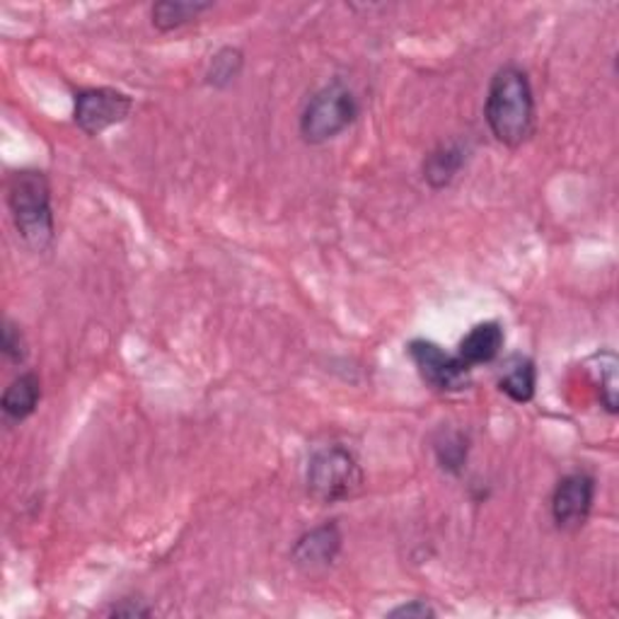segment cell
<instances>
[{
  "instance_id": "1",
  "label": "cell",
  "mask_w": 619,
  "mask_h": 619,
  "mask_svg": "<svg viewBox=\"0 0 619 619\" xmlns=\"http://www.w3.org/2000/svg\"><path fill=\"white\" fill-rule=\"evenodd\" d=\"M484 117L496 141L518 148L535 133V97L528 73L518 66H504L491 78Z\"/></svg>"
},
{
  "instance_id": "2",
  "label": "cell",
  "mask_w": 619,
  "mask_h": 619,
  "mask_svg": "<svg viewBox=\"0 0 619 619\" xmlns=\"http://www.w3.org/2000/svg\"><path fill=\"white\" fill-rule=\"evenodd\" d=\"M8 209L24 245L42 252L54 240L52 187L40 169H20L8 179Z\"/></svg>"
},
{
  "instance_id": "3",
  "label": "cell",
  "mask_w": 619,
  "mask_h": 619,
  "mask_svg": "<svg viewBox=\"0 0 619 619\" xmlns=\"http://www.w3.org/2000/svg\"><path fill=\"white\" fill-rule=\"evenodd\" d=\"M358 117V102L344 82H330L314 92L300 114V136L310 145H322L344 133Z\"/></svg>"
},
{
  "instance_id": "4",
  "label": "cell",
  "mask_w": 619,
  "mask_h": 619,
  "mask_svg": "<svg viewBox=\"0 0 619 619\" xmlns=\"http://www.w3.org/2000/svg\"><path fill=\"white\" fill-rule=\"evenodd\" d=\"M306 482L314 501L339 504L361 489L363 472L354 453L342 445H330L310 457Z\"/></svg>"
},
{
  "instance_id": "5",
  "label": "cell",
  "mask_w": 619,
  "mask_h": 619,
  "mask_svg": "<svg viewBox=\"0 0 619 619\" xmlns=\"http://www.w3.org/2000/svg\"><path fill=\"white\" fill-rule=\"evenodd\" d=\"M409 358L414 361V366L423 383H429L433 390L439 393H460L469 385V371L457 354H447L439 344L429 342V339H414L407 346Z\"/></svg>"
},
{
  "instance_id": "6",
  "label": "cell",
  "mask_w": 619,
  "mask_h": 619,
  "mask_svg": "<svg viewBox=\"0 0 619 619\" xmlns=\"http://www.w3.org/2000/svg\"><path fill=\"white\" fill-rule=\"evenodd\" d=\"M133 100L126 92L112 88H88L76 92V124L88 136H100L131 114Z\"/></svg>"
},
{
  "instance_id": "7",
  "label": "cell",
  "mask_w": 619,
  "mask_h": 619,
  "mask_svg": "<svg viewBox=\"0 0 619 619\" xmlns=\"http://www.w3.org/2000/svg\"><path fill=\"white\" fill-rule=\"evenodd\" d=\"M596 501V477L588 472L566 475L552 494L554 526L564 532H576L586 526Z\"/></svg>"
},
{
  "instance_id": "8",
  "label": "cell",
  "mask_w": 619,
  "mask_h": 619,
  "mask_svg": "<svg viewBox=\"0 0 619 619\" xmlns=\"http://www.w3.org/2000/svg\"><path fill=\"white\" fill-rule=\"evenodd\" d=\"M342 530L336 523H324L320 528H312L306 535L298 538L294 544V562L298 568H302L306 574L324 572L327 566H332L336 562L339 552H342Z\"/></svg>"
},
{
  "instance_id": "9",
  "label": "cell",
  "mask_w": 619,
  "mask_h": 619,
  "mask_svg": "<svg viewBox=\"0 0 619 619\" xmlns=\"http://www.w3.org/2000/svg\"><path fill=\"white\" fill-rule=\"evenodd\" d=\"M504 342H506V334H504V327L499 322L475 324L463 336V342H460L457 358L463 361L467 368L484 366V363H491V361L499 358Z\"/></svg>"
},
{
  "instance_id": "10",
  "label": "cell",
  "mask_w": 619,
  "mask_h": 619,
  "mask_svg": "<svg viewBox=\"0 0 619 619\" xmlns=\"http://www.w3.org/2000/svg\"><path fill=\"white\" fill-rule=\"evenodd\" d=\"M40 399H42L40 375L20 373L18 378L5 387L3 399H0V407H3V414L10 423H20L34 414Z\"/></svg>"
},
{
  "instance_id": "11",
  "label": "cell",
  "mask_w": 619,
  "mask_h": 619,
  "mask_svg": "<svg viewBox=\"0 0 619 619\" xmlns=\"http://www.w3.org/2000/svg\"><path fill=\"white\" fill-rule=\"evenodd\" d=\"M465 161H467V151L460 143L441 145V148H435L427 157V163H423V179H427L433 189H443L457 177Z\"/></svg>"
},
{
  "instance_id": "12",
  "label": "cell",
  "mask_w": 619,
  "mask_h": 619,
  "mask_svg": "<svg viewBox=\"0 0 619 619\" xmlns=\"http://www.w3.org/2000/svg\"><path fill=\"white\" fill-rule=\"evenodd\" d=\"M535 385H538V371L535 363L526 356H513L506 363V368L499 378L501 393L513 399L518 405H528L535 397Z\"/></svg>"
},
{
  "instance_id": "13",
  "label": "cell",
  "mask_w": 619,
  "mask_h": 619,
  "mask_svg": "<svg viewBox=\"0 0 619 619\" xmlns=\"http://www.w3.org/2000/svg\"><path fill=\"white\" fill-rule=\"evenodd\" d=\"M211 8V3H191V0H161V3H155L151 10L153 27L161 32L179 30Z\"/></svg>"
},
{
  "instance_id": "14",
  "label": "cell",
  "mask_w": 619,
  "mask_h": 619,
  "mask_svg": "<svg viewBox=\"0 0 619 619\" xmlns=\"http://www.w3.org/2000/svg\"><path fill=\"white\" fill-rule=\"evenodd\" d=\"M593 373L598 378V390H600V402L603 407L615 414L617 411V356L605 351V354H596L590 358Z\"/></svg>"
},
{
  "instance_id": "15",
  "label": "cell",
  "mask_w": 619,
  "mask_h": 619,
  "mask_svg": "<svg viewBox=\"0 0 619 619\" xmlns=\"http://www.w3.org/2000/svg\"><path fill=\"white\" fill-rule=\"evenodd\" d=\"M240 70H242V52L240 48L228 46L213 56L206 78H209V85H213V88H228V85L240 76Z\"/></svg>"
},
{
  "instance_id": "16",
  "label": "cell",
  "mask_w": 619,
  "mask_h": 619,
  "mask_svg": "<svg viewBox=\"0 0 619 619\" xmlns=\"http://www.w3.org/2000/svg\"><path fill=\"white\" fill-rule=\"evenodd\" d=\"M435 453H439V460L445 469L460 472L467 460V441L463 435H447L445 443L435 445Z\"/></svg>"
},
{
  "instance_id": "17",
  "label": "cell",
  "mask_w": 619,
  "mask_h": 619,
  "mask_svg": "<svg viewBox=\"0 0 619 619\" xmlns=\"http://www.w3.org/2000/svg\"><path fill=\"white\" fill-rule=\"evenodd\" d=\"M3 354L10 363H22L24 356H27V344H24V336L10 320H5V324H3Z\"/></svg>"
},
{
  "instance_id": "18",
  "label": "cell",
  "mask_w": 619,
  "mask_h": 619,
  "mask_svg": "<svg viewBox=\"0 0 619 619\" xmlns=\"http://www.w3.org/2000/svg\"><path fill=\"white\" fill-rule=\"evenodd\" d=\"M390 617H407V619H427V617H435V610L427 600H411L399 605L390 612Z\"/></svg>"
},
{
  "instance_id": "19",
  "label": "cell",
  "mask_w": 619,
  "mask_h": 619,
  "mask_svg": "<svg viewBox=\"0 0 619 619\" xmlns=\"http://www.w3.org/2000/svg\"><path fill=\"white\" fill-rule=\"evenodd\" d=\"M112 617H148L151 610L148 608H141V605H114L112 610H109Z\"/></svg>"
}]
</instances>
